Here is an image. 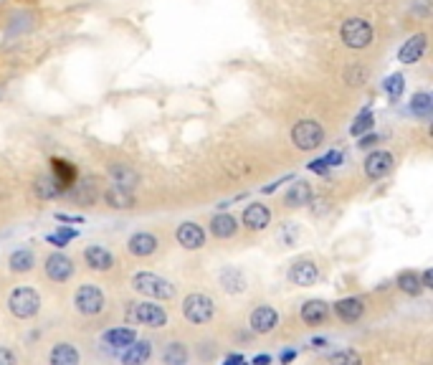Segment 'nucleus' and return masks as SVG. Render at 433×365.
I'll use <instances>...</instances> for the list:
<instances>
[{
	"label": "nucleus",
	"mask_w": 433,
	"mask_h": 365,
	"mask_svg": "<svg viewBox=\"0 0 433 365\" xmlns=\"http://www.w3.org/2000/svg\"><path fill=\"white\" fill-rule=\"evenodd\" d=\"M124 317H127V322L140 324V327H152V330H160L168 324V312L160 304H152L149 299L147 302H132Z\"/></svg>",
	"instance_id": "nucleus-1"
},
{
	"label": "nucleus",
	"mask_w": 433,
	"mask_h": 365,
	"mask_svg": "<svg viewBox=\"0 0 433 365\" xmlns=\"http://www.w3.org/2000/svg\"><path fill=\"white\" fill-rule=\"evenodd\" d=\"M132 287L135 292L145 294L149 299H173L175 297V287L168 282L165 277L160 274H152V271H140L132 277Z\"/></svg>",
	"instance_id": "nucleus-2"
},
{
	"label": "nucleus",
	"mask_w": 433,
	"mask_h": 365,
	"mask_svg": "<svg viewBox=\"0 0 433 365\" xmlns=\"http://www.w3.org/2000/svg\"><path fill=\"white\" fill-rule=\"evenodd\" d=\"M339 38L352 51H362V48H367L372 43L375 31H372V26L365 18H347L342 23V28H339Z\"/></svg>",
	"instance_id": "nucleus-3"
},
{
	"label": "nucleus",
	"mask_w": 433,
	"mask_h": 365,
	"mask_svg": "<svg viewBox=\"0 0 433 365\" xmlns=\"http://www.w3.org/2000/svg\"><path fill=\"white\" fill-rule=\"evenodd\" d=\"M291 142H294V148L302 150V152L317 150L319 145L325 142V127H322L317 120H299L297 124L291 127Z\"/></svg>",
	"instance_id": "nucleus-4"
},
{
	"label": "nucleus",
	"mask_w": 433,
	"mask_h": 365,
	"mask_svg": "<svg viewBox=\"0 0 433 365\" xmlns=\"http://www.w3.org/2000/svg\"><path fill=\"white\" fill-rule=\"evenodd\" d=\"M183 317L190 324H208L210 320L216 317V302L205 297V294H200V292L188 294L183 299Z\"/></svg>",
	"instance_id": "nucleus-5"
},
{
	"label": "nucleus",
	"mask_w": 433,
	"mask_h": 365,
	"mask_svg": "<svg viewBox=\"0 0 433 365\" xmlns=\"http://www.w3.org/2000/svg\"><path fill=\"white\" fill-rule=\"evenodd\" d=\"M8 307L13 312L18 320H31L38 315L41 310V297H38V292L31 289V287H18L13 289V294L8 297Z\"/></svg>",
	"instance_id": "nucleus-6"
},
{
	"label": "nucleus",
	"mask_w": 433,
	"mask_h": 365,
	"mask_svg": "<svg viewBox=\"0 0 433 365\" xmlns=\"http://www.w3.org/2000/svg\"><path fill=\"white\" fill-rule=\"evenodd\" d=\"M104 304H107V299H104L102 289L94 287V284H82L74 294V307L82 312L84 317H96L104 310Z\"/></svg>",
	"instance_id": "nucleus-7"
},
{
	"label": "nucleus",
	"mask_w": 433,
	"mask_h": 365,
	"mask_svg": "<svg viewBox=\"0 0 433 365\" xmlns=\"http://www.w3.org/2000/svg\"><path fill=\"white\" fill-rule=\"evenodd\" d=\"M392 165H395V157H392L388 150H375V152H370V155L365 157L362 170H365L367 180H380V178L390 176Z\"/></svg>",
	"instance_id": "nucleus-8"
},
{
	"label": "nucleus",
	"mask_w": 433,
	"mask_h": 365,
	"mask_svg": "<svg viewBox=\"0 0 433 365\" xmlns=\"http://www.w3.org/2000/svg\"><path fill=\"white\" fill-rule=\"evenodd\" d=\"M277 324H279V312L274 307H269V304H258L249 317L251 332H256V335H269V332L277 330Z\"/></svg>",
	"instance_id": "nucleus-9"
},
{
	"label": "nucleus",
	"mask_w": 433,
	"mask_h": 365,
	"mask_svg": "<svg viewBox=\"0 0 433 365\" xmlns=\"http://www.w3.org/2000/svg\"><path fill=\"white\" fill-rule=\"evenodd\" d=\"M175 238H177V243L188 251H198V249H203L205 246V231L193 221L180 223L177 231H175Z\"/></svg>",
	"instance_id": "nucleus-10"
},
{
	"label": "nucleus",
	"mask_w": 433,
	"mask_h": 365,
	"mask_svg": "<svg viewBox=\"0 0 433 365\" xmlns=\"http://www.w3.org/2000/svg\"><path fill=\"white\" fill-rule=\"evenodd\" d=\"M43 269H46V277L51 282H68V279L74 277V262L64 254H51L43 264Z\"/></svg>",
	"instance_id": "nucleus-11"
},
{
	"label": "nucleus",
	"mask_w": 433,
	"mask_h": 365,
	"mask_svg": "<svg viewBox=\"0 0 433 365\" xmlns=\"http://www.w3.org/2000/svg\"><path fill=\"white\" fill-rule=\"evenodd\" d=\"M299 317L302 322L309 324V327H317V324H325L330 320V304L325 299H307L299 310Z\"/></svg>",
	"instance_id": "nucleus-12"
},
{
	"label": "nucleus",
	"mask_w": 433,
	"mask_h": 365,
	"mask_svg": "<svg viewBox=\"0 0 433 365\" xmlns=\"http://www.w3.org/2000/svg\"><path fill=\"white\" fill-rule=\"evenodd\" d=\"M84 262L91 271H109L115 266V254L99 246V243H91V246L84 249Z\"/></svg>",
	"instance_id": "nucleus-13"
},
{
	"label": "nucleus",
	"mask_w": 433,
	"mask_h": 365,
	"mask_svg": "<svg viewBox=\"0 0 433 365\" xmlns=\"http://www.w3.org/2000/svg\"><path fill=\"white\" fill-rule=\"evenodd\" d=\"M426 46H428V36L426 34H416L400 46L398 51V61L400 64H418L426 54Z\"/></svg>",
	"instance_id": "nucleus-14"
},
{
	"label": "nucleus",
	"mask_w": 433,
	"mask_h": 365,
	"mask_svg": "<svg viewBox=\"0 0 433 365\" xmlns=\"http://www.w3.org/2000/svg\"><path fill=\"white\" fill-rule=\"evenodd\" d=\"M319 279V266L311 259H302L289 269V282L297 287H311Z\"/></svg>",
	"instance_id": "nucleus-15"
},
{
	"label": "nucleus",
	"mask_w": 433,
	"mask_h": 365,
	"mask_svg": "<svg viewBox=\"0 0 433 365\" xmlns=\"http://www.w3.org/2000/svg\"><path fill=\"white\" fill-rule=\"evenodd\" d=\"M241 221H244V226L246 229H251V231H264L266 226L271 223L269 206H264V203H251V206H246Z\"/></svg>",
	"instance_id": "nucleus-16"
},
{
	"label": "nucleus",
	"mask_w": 433,
	"mask_h": 365,
	"mask_svg": "<svg viewBox=\"0 0 433 365\" xmlns=\"http://www.w3.org/2000/svg\"><path fill=\"white\" fill-rule=\"evenodd\" d=\"M335 315H337L342 322L352 324L358 322L362 315H365V302L362 297H345V299H337L335 302Z\"/></svg>",
	"instance_id": "nucleus-17"
},
{
	"label": "nucleus",
	"mask_w": 433,
	"mask_h": 365,
	"mask_svg": "<svg viewBox=\"0 0 433 365\" xmlns=\"http://www.w3.org/2000/svg\"><path fill=\"white\" fill-rule=\"evenodd\" d=\"M127 249L132 257H152L157 251V236L155 234H147V231H137V234H132L127 241Z\"/></svg>",
	"instance_id": "nucleus-18"
},
{
	"label": "nucleus",
	"mask_w": 433,
	"mask_h": 365,
	"mask_svg": "<svg viewBox=\"0 0 433 365\" xmlns=\"http://www.w3.org/2000/svg\"><path fill=\"white\" fill-rule=\"evenodd\" d=\"M311 198H314L311 182H307V180H297V182H291V188L286 190L284 206H286V208H302V206L311 203Z\"/></svg>",
	"instance_id": "nucleus-19"
},
{
	"label": "nucleus",
	"mask_w": 433,
	"mask_h": 365,
	"mask_svg": "<svg viewBox=\"0 0 433 365\" xmlns=\"http://www.w3.org/2000/svg\"><path fill=\"white\" fill-rule=\"evenodd\" d=\"M109 178L115 180V188H122V190H132L137 182H140L137 170L129 168L127 162H115V165H109Z\"/></svg>",
	"instance_id": "nucleus-20"
},
{
	"label": "nucleus",
	"mask_w": 433,
	"mask_h": 365,
	"mask_svg": "<svg viewBox=\"0 0 433 365\" xmlns=\"http://www.w3.org/2000/svg\"><path fill=\"white\" fill-rule=\"evenodd\" d=\"M51 178H54V180L59 182V188L66 193V190L76 182V178L79 176H76V168L68 160L54 157V160H51Z\"/></svg>",
	"instance_id": "nucleus-21"
},
{
	"label": "nucleus",
	"mask_w": 433,
	"mask_h": 365,
	"mask_svg": "<svg viewBox=\"0 0 433 365\" xmlns=\"http://www.w3.org/2000/svg\"><path fill=\"white\" fill-rule=\"evenodd\" d=\"M218 284H221V289L228 292V294H241L249 282H246V274L241 269L226 266V269H221V274H218Z\"/></svg>",
	"instance_id": "nucleus-22"
},
{
	"label": "nucleus",
	"mask_w": 433,
	"mask_h": 365,
	"mask_svg": "<svg viewBox=\"0 0 433 365\" xmlns=\"http://www.w3.org/2000/svg\"><path fill=\"white\" fill-rule=\"evenodd\" d=\"M152 355V343L149 340H135L127 345L122 352V365H145Z\"/></svg>",
	"instance_id": "nucleus-23"
},
{
	"label": "nucleus",
	"mask_w": 433,
	"mask_h": 365,
	"mask_svg": "<svg viewBox=\"0 0 433 365\" xmlns=\"http://www.w3.org/2000/svg\"><path fill=\"white\" fill-rule=\"evenodd\" d=\"M79 350L71 343H56L48 352V365H79Z\"/></svg>",
	"instance_id": "nucleus-24"
},
{
	"label": "nucleus",
	"mask_w": 433,
	"mask_h": 365,
	"mask_svg": "<svg viewBox=\"0 0 433 365\" xmlns=\"http://www.w3.org/2000/svg\"><path fill=\"white\" fill-rule=\"evenodd\" d=\"M210 234L216 238H233L238 234V221L230 213H218L210 221Z\"/></svg>",
	"instance_id": "nucleus-25"
},
{
	"label": "nucleus",
	"mask_w": 433,
	"mask_h": 365,
	"mask_svg": "<svg viewBox=\"0 0 433 365\" xmlns=\"http://www.w3.org/2000/svg\"><path fill=\"white\" fill-rule=\"evenodd\" d=\"M66 193L74 198L79 206H91V203L96 201V196H99V193H96V185L91 180H84V182L76 180L74 185L66 190Z\"/></svg>",
	"instance_id": "nucleus-26"
},
{
	"label": "nucleus",
	"mask_w": 433,
	"mask_h": 365,
	"mask_svg": "<svg viewBox=\"0 0 433 365\" xmlns=\"http://www.w3.org/2000/svg\"><path fill=\"white\" fill-rule=\"evenodd\" d=\"M104 201H107L109 208H115V210H127L135 206L132 190H122V188H109L107 193H104Z\"/></svg>",
	"instance_id": "nucleus-27"
},
{
	"label": "nucleus",
	"mask_w": 433,
	"mask_h": 365,
	"mask_svg": "<svg viewBox=\"0 0 433 365\" xmlns=\"http://www.w3.org/2000/svg\"><path fill=\"white\" fill-rule=\"evenodd\" d=\"M8 266H10V271H13V274H26V271H31L36 266L34 251H28V249L13 251V254H10V259H8Z\"/></svg>",
	"instance_id": "nucleus-28"
},
{
	"label": "nucleus",
	"mask_w": 433,
	"mask_h": 365,
	"mask_svg": "<svg viewBox=\"0 0 433 365\" xmlns=\"http://www.w3.org/2000/svg\"><path fill=\"white\" fill-rule=\"evenodd\" d=\"M137 340V332L129 330V327H115V330L104 332V343L112 345V348H127V345H132Z\"/></svg>",
	"instance_id": "nucleus-29"
},
{
	"label": "nucleus",
	"mask_w": 433,
	"mask_h": 365,
	"mask_svg": "<svg viewBox=\"0 0 433 365\" xmlns=\"http://www.w3.org/2000/svg\"><path fill=\"white\" fill-rule=\"evenodd\" d=\"M188 363V348L183 343H168L163 348V365H185Z\"/></svg>",
	"instance_id": "nucleus-30"
},
{
	"label": "nucleus",
	"mask_w": 433,
	"mask_h": 365,
	"mask_svg": "<svg viewBox=\"0 0 433 365\" xmlns=\"http://www.w3.org/2000/svg\"><path fill=\"white\" fill-rule=\"evenodd\" d=\"M395 284H398L400 292H406L408 297H418L420 292H423V287H420V279L416 271H400L398 279H395Z\"/></svg>",
	"instance_id": "nucleus-31"
},
{
	"label": "nucleus",
	"mask_w": 433,
	"mask_h": 365,
	"mask_svg": "<svg viewBox=\"0 0 433 365\" xmlns=\"http://www.w3.org/2000/svg\"><path fill=\"white\" fill-rule=\"evenodd\" d=\"M36 196L41 198V201H51V198L64 196V190L59 188V182H56L51 176H41L38 180H36Z\"/></svg>",
	"instance_id": "nucleus-32"
},
{
	"label": "nucleus",
	"mask_w": 433,
	"mask_h": 365,
	"mask_svg": "<svg viewBox=\"0 0 433 365\" xmlns=\"http://www.w3.org/2000/svg\"><path fill=\"white\" fill-rule=\"evenodd\" d=\"M408 107H411V112L416 117H428L431 115V109H433V96L428 94V92H416Z\"/></svg>",
	"instance_id": "nucleus-33"
},
{
	"label": "nucleus",
	"mask_w": 433,
	"mask_h": 365,
	"mask_svg": "<svg viewBox=\"0 0 433 365\" xmlns=\"http://www.w3.org/2000/svg\"><path fill=\"white\" fill-rule=\"evenodd\" d=\"M372 127H375V117H372V112H360L358 120L352 122V127H350V135L352 137H362L367 135V132H372Z\"/></svg>",
	"instance_id": "nucleus-34"
},
{
	"label": "nucleus",
	"mask_w": 433,
	"mask_h": 365,
	"mask_svg": "<svg viewBox=\"0 0 433 365\" xmlns=\"http://www.w3.org/2000/svg\"><path fill=\"white\" fill-rule=\"evenodd\" d=\"M383 89H386V94L390 96V99H400L403 89H406V79H403V74H390L383 81Z\"/></svg>",
	"instance_id": "nucleus-35"
},
{
	"label": "nucleus",
	"mask_w": 433,
	"mask_h": 365,
	"mask_svg": "<svg viewBox=\"0 0 433 365\" xmlns=\"http://www.w3.org/2000/svg\"><path fill=\"white\" fill-rule=\"evenodd\" d=\"M367 81V69L360 66V64H352V66L345 69V84L350 87H360V84H365Z\"/></svg>",
	"instance_id": "nucleus-36"
},
{
	"label": "nucleus",
	"mask_w": 433,
	"mask_h": 365,
	"mask_svg": "<svg viewBox=\"0 0 433 365\" xmlns=\"http://www.w3.org/2000/svg\"><path fill=\"white\" fill-rule=\"evenodd\" d=\"M330 365H362L358 350H339L330 358Z\"/></svg>",
	"instance_id": "nucleus-37"
},
{
	"label": "nucleus",
	"mask_w": 433,
	"mask_h": 365,
	"mask_svg": "<svg viewBox=\"0 0 433 365\" xmlns=\"http://www.w3.org/2000/svg\"><path fill=\"white\" fill-rule=\"evenodd\" d=\"M71 238H76V231H74V229H59V231H54V234H48L46 241L54 243V246H59V249H61V246H66V243L71 241Z\"/></svg>",
	"instance_id": "nucleus-38"
},
{
	"label": "nucleus",
	"mask_w": 433,
	"mask_h": 365,
	"mask_svg": "<svg viewBox=\"0 0 433 365\" xmlns=\"http://www.w3.org/2000/svg\"><path fill=\"white\" fill-rule=\"evenodd\" d=\"M0 365H18V358L10 348H0Z\"/></svg>",
	"instance_id": "nucleus-39"
},
{
	"label": "nucleus",
	"mask_w": 433,
	"mask_h": 365,
	"mask_svg": "<svg viewBox=\"0 0 433 365\" xmlns=\"http://www.w3.org/2000/svg\"><path fill=\"white\" fill-rule=\"evenodd\" d=\"M322 160H325L327 168H337L339 162H342V152H339V150H332V152H327Z\"/></svg>",
	"instance_id": "nucleus-40"
},
{
	"label": "nucleus",
	"mask_w": 433,
	"mask_h": 365,
	"mask_svg": "<svg viewBox=\"0 0 433 365\" xmlns=\"http://www.w3.org/2000/svg\"><path fill=\"white\" fill-rule=\"evenodd\" d=\"M418 279H420V287H423V289H431V287H433V271L431 269L420 271Z\"/></svg>",
	"instance_id": "nucleus-41"
},
{
	"label": "nucleus",
	"mask_w": 433,
	"mask_h": 365,
	"mask_svg": "<svg viewBox=\"0 0 433 365\" xmlns=\"http://www.w3.org/2000/svg\"><path fill=\"white\" fill-rule=\"evenodd\" d=\"M309 170H311V173H317V176H325V173H327L330 168L325 165V160H322V157H317V160L309 162Z\"/></svg>",
	"instance_id": "nucleus-42"
},
{
	"label": "nucleus",
	"mask_w": 433,
	"mask_h": 365,
	"mask_svg": "<svg viewBox=\"0 0 433 365\" xmlns=\"http://www.w3.org/2000/svg\"><path fill=\"white\" fill-rule=\"evenodd\" d=\"M223 365H244V355L233 352V355H228V358L223 360Z\"/></svg>",
	"instance_id": "nucleus-43"
},
{
	"label": "nucleus",
	"mask_w": 433,
	"mask_h": 365,
	"mask_svg": "<svg viewBox=\"0 0 433 365\" xmlns=\"http://www.w3.org/2000/svg\"><path fill=\"white\" fill-rule=\"evenodd\" d=\"M56 218H59V221H68V223H82V218L79 216H66V213H59Z\"/></svg>",
	"instance_id": "nucleus-44"
},
{
	"label": "nucleus",
	"mask_w": 433,
	"mask_h": 365,
	"mask_svg": "<svg viewBox=\"0 0 433 365\" xmlns=\"http://www.w3.org/2000/svg\"><path fill=\"white\" fill-rule=\"evenodd\" d=\"M375 140H378L375 135H362V142H360V148H370V145H372Z\"/></svg>",
	"instance_id": "nucleus-45"
},
{
	"label": "nucleus",
	"mask_w": 433,
	"mask_h": 365,
	"mask_svg": "<svg viewBox=\"0 0 433 365\" xmlns=\"http://www.w3.org/2000/svg\"><path fill=\"white\" fill-rule=\"evenodd\" d=\"M254 365H271V355H258L254 358Z\"/></svg>",
	"instance_id": "nucleus-46"
},
{
	"label": "nucleus",
	"mask_w": 433,
	"mask_h": 365,
	"mask_svg": "<svg viewBox=\"0 0 433 365\" xmlns=\"http://www.w3.org/2000/svg\"><path fill=\"white\" fill-rule=\"evenodd\" d=\"M294 358H297V352H294V350H286L284 355H281V363H291Z\"/></svg>",
	"instance_id": "nucleus-47"
}]
</instances>
